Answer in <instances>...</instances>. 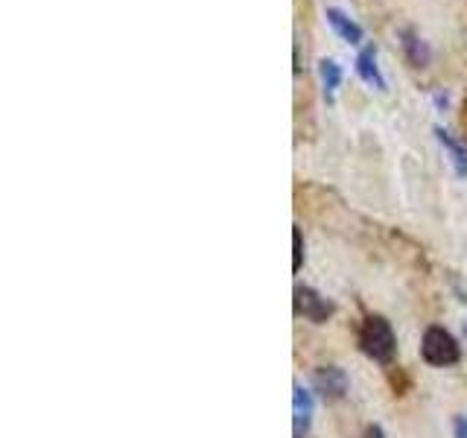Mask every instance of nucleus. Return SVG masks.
<instances>
[{"mask_svg": "<svg viewBox=\"0 0 467 438\" xmlns=\"http://www.w3.org/2000/svg\"><path fill=\"white\" fill-rule=\"evenodd\" d=\"M359 348L377 362H389L394 357V348H398V339H394V330L383 316H368L359 328Z\"/></svg>", "mask_w": 467, "mask_h": 438, "instance_id": "f257e3e1", "label": "nucleus"}, {"mask_svg": "<svg viewBox=\"0 0 467 438\" xmlns=\"http://www.w3.org/2000/svg\"><path fill=\"white\" fill-rule=\"evenodd\" d=\"M420 354H423V360H427L430 365H438V369H444V365L459 362L462 350H459V342L452 339L450 330L432 325V328H427V333H423Z\"/></svg>", "mask_w": 467, "mask_h": 438, "instance_id": "f03ea898", "label": "nucleus"}, {"mask_svg": "<svg viewBox=\"0 0 467 438\" xmlns=\"http://www.w3.org/2000/svg\"><path fill=\"white\" fill-rule=\"evenodd\" d=\"M296 313L310 321H327V316L333 313V304L327 298H321L318 292L298 287L296 289Z\"/></svg>", "mask_w": 467, "mask_h": 438, "instance_id": "7ed1b4c3", "label": "nucleus"}, {"mask_svg": "<svg viewBox=\"0 0 467 438\" xmlns=\"http://www.w3.org/2000/svg\"><path fill=\"white\" fill-rule=\"evenodd\" d=\"M313 386L316 391L325 394V398L336 401L348 391V374L342 369H336V365H321L313 374Z\"/></svg>", "mask_w": 467, "mask_h": 438, "instance_id": "20e7f679", "label": "nucleus"}, {"mask_svg": "<svg viewBox=\"0 0 467 438\" xmlns=\"http://www.w3.org/2000/svg\"><path fill=\"white\" fill-rule=\"evenodd\" d=\"M432 131H435L438 143H441V150H444V155L450 161L452 172H456L459 179H464V175H467V146L456 135H450L444 126H435Z\"/></svg>", "mask_w": 467, "mask_h": 438, "instance_id": "39448f33", "label": "nucleus"}, {"mask_svg": "<svg viewBox=\"0 0 467 438\" xmlns=\"http://www.w3.org/2000/svg\"><path fill=\"white\" fill-rule=\"evenodd\" d=\"M357 77L368 85V88H374V91H386V77H383V70H379V65H377V47H362L359 53H357Z\"/></svg>", "mask_w": 467, "mask_h": 438, "instance_id": "423d86ee", "label": "nucleus"}, {"mask_svg": "<svg viewBox=\"0 0 467 438\" xmlns=\"http://www.w3.org/2000/svg\"><path fill=\"white\" fill-rule=\"evenodd\" d=\"M292 412H296V421H292V435L304 438L306 433H310V421H313V398H310V391L298 383H296V389H292Z\"/></svg>", "mask_w": 467, "mask_h": 438, "instance_id": "0eeeda50", "label": "nucleus"}, {"mask_svg": "<svg viewBox=\"0 0 467 438\" xmlns=\"http://www.w3.org/2000/svg\"><path fill=\"white\" fill-rule=\"evenodd\" d=\"M398 38H400V47H403V56H406V62L412 65V68H427L430 65V44L423 41L412 26H403L400 33H398Z\"/></svg>", "mask_w": 467, "mask_h": 438, "instance_id": "6e6552de", "label": "nucleus"}, {"mask_svg": "<svg viewBox=\"0 0 467 438\" xmlns=\"http://www.w3.org/2000/svg\"><path fill=\"white\" fill-rule=\"evenodd\" d=\"M325 18H327V26L342 41H348V44H362V26L354 18H350V15H345L342 9H333L330 6V9H325Z\"/></svg>", "mask_w": 467, "mask_h": 438, "instance_id": "1a4fd4ad", "label": "nucleus"}, {"mask_svg": "<svg viewBox=\"0 0 467 438\" xmlns=\"http://www.w3.org/2000/svg\"><path fill=\"white\" fill-rule=\"evenodd\" d=\"M318 79H321V88H325V99L333 102L336 91H339V85H342V65L336 62V58H321Z\"/></svg>", "mask_w": 467, "mask_h": 438, "instance_id": "9d476101", "label": "nucleus"}, {"mask_svg": "<svg viewBox=\"0 0 467 438\" xmlns=\"http://www.w3.org/2000/svg\"><path fill=\"white\" fill-rule=\"evenodd\" d=\"M304 263V240H301V228L292 231V272H301Z\"/></svg>", "mask_w": 467, "mask_h": 438, "instance_id": "9b49d317", "label": "nucleus"}, {"mask_svg": "<svg viewBox=\"0 0 467 438\" xmlns=\"http://www.w3.org/2000/svg\"><path fill=\"white\" fill-rule=\"evenodd\" d=\"M452 433H456V438H467V415H459L452 421Z\"/></svg>", "mask_w": 467, "mask_h": 438, "instance_id": "f8f14e48", "label": "nucleus"}, {"mask_svg": "<svg viewBox=\"0 0 467 438\" xmlns=\"http://www.w3.org/2000/svg\"><path fill=\"white\" fill-rule=\"evenodd\" d=\"M365 438H386V435H383V430H379L377 423H374V427L365 430Z\"/></svg>", "mask_w": 467, "mask_h": 438, "instance_id": "ddd939ff", "label": "nucleus"}]
</instances>
